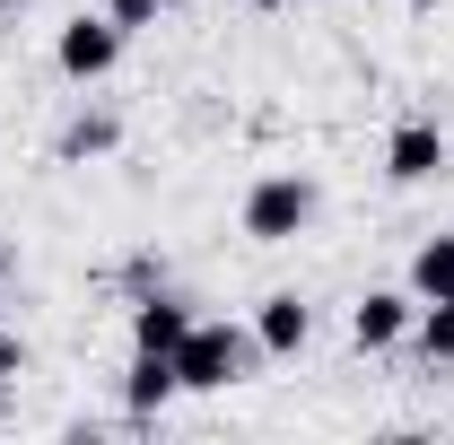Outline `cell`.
Returning <instances> with one entry per match:
<instances>
[{
	"instance_id": "1",
	"label": "cell",
	"mask_w": 454,
	"mask_h": 445,
	"mask_svg": "<svg viewBox=\"0 0 454 445\" xmlns=\"http://www.w3.org/2000/svg\"><path fill=\"white\" fill-rule=\"evenodd\" d=\"M254 358H262V340L236 332V324H192V332L175 340V376H184V393H227L254 376Z\"/></svg>"
},
{
	"instance_id": "2",
	"label": "cell",
	"mask_w": 454,
	"mask_h": 445,
	"mask_svg": "<svg viewBox=\"0 0 454 445\" xmlns=\"http://www.w3.org/2000/svg\"><path fill=\"white\" fill-rule=\"evenodd\" d=\"M315 210H324L315 175L280 167V175H262V183L245 192V236H254V245H288V236H306V227H315Z\"/></svg>"
},
{
	"instance_id": "3",
	"label": "cell",
	"mask_w": 454,
	"mask_h": 445,
	"mask_svg": "<svg viewBox=\"0 0 454 445\" xmlns=\"http://www.w3.org/2000/svg\"><path fill=\"white\" fill-rule=\"evenodd\" d=\"M53 61H61V79L97 88L114 61H122V27H114V18H70V27L53 35Z\"/></svg>"
},
{
	"instance_id": "4",
	"label": "cell",
	"mask_w": 454,
	"mask_h": 445,
	"mask_svg": "<svg viewBox=\"0 0 454 445\" xmlns=\"http://www.w3.org/2000/svg\"><path fill=\"white\" fill-rule=\"evenodd\" d=\"M411 315H419L411 288H367V297L349 306V340H358V349H402V340H411Z\"/></svg>"
},
{
	"instance_id": "5",
	"label": "cell",
	"mask_w": 454,
	"mask_h": 445,
	"mask_svg": "<svg viewBox=\"0 0 454 445\" xmlns=\"http://www.w3.org/2000/svg\"><path fill=\"white\" fill-rule=\"evenodd\" d=\"M254 340H262V358H297V349L315 340V306H306L297 288H271V297L254 306Z\"/></svg>"
},
{
	"instance_id": "6",
	"label": "cell",
	"mask_w": 454,
	"mask_h": 445,
	"mask_svg": "<svg viewBox=\"0 0 454 445\" xmlns=\"http://www.w3.org/2000/svg\"><path fill=\"white\" fill-rule=\"evenodd\" d=\"M175 393H184V376H175L167 349H131V367H122V410L149 419V410H167Z\"/></svg>"
},
{
	"instance_id": "7",
	"label": "cell",
	"mask_w": 454,
	"mask_h": 445,
	"mask_svg": "<svg viewBox=\"0 0 454 445\" xmlns=\"http://www.w3.org/2000/svg\"><path fill=\"white\" fill-rule=\"evenodd\" d=\"M437 167H446V131H437V122H394L385 175H394V183H428Z\"/></svg>"
},
{
	"instance_id": "8",
	"label": "cell",
	"mask_w": 454,
	"mask_h": 445,
	"mask_svg": "<svg viewBox=\"0 0 454 445\" xmlns=\"http://www.w3.org/2000/svg\"><path fill=\"white\" fill-rule=\"evenodd\" d=\"M184 332H192V306H184V297H167V288L131 297V349H167V358H175Z\"/></svg>"
},
{
	"instance_id": "9",
	"label": "cell",
	"mask_w": 454,
	"mask_h": 445,
	"mask_svg": "<svg viewBox=\"0 0 454 445\" xmlns=\"http://www.w3.org/2000/svg\"><path fill=\"white\" fill-rule=\"evenodd\" d=\"M411 297L428 306V297H454V236H428L419 254H411Z\"/></svg>"
},
{
	"instance_id": "10",
	"label": "cell",
	"mask_w": 454,
	"mask_h": 445,
	"mask_svg": "<svg viewBox=\"0 0 454 445\" xmlns=\"http://www.w3.org/2000/svg\"><path fill=\"white\" fill-rule=\"evenodd\" d=\"M411 340H419L428 367H454V297H428V306L411 315Z\"/></svg>"
},
{
	"instance_id": "11",
	"label": "cell",
	"mask_w": 454,
	"mask_h": 445,
	"mask_svg": "<svg viewBox=\"0 0 454 445\" xmlns=\"http://www.w3.org/2000/svg\"><path fill=\"white\" fill-rule=\"evenodd\" d=\"M106 149H122V122H114V113H70V131H61V158L79 167V158H106Z\"/></svg>"
},
{
	"instance_id": "12",
	"label": "cell",
	"mask_w": 454,
	"mask_h": 445,
	"mask_svg": "<svg viewBox=\"0 0 454 445\" xmlns=\"http://www.w3.org/2000/svg\"><path fill=\"white\" fill-rule=\"evenodd\" d=\"M158 9H175V0H106V18L122 27V35H140V27H158Z\"/></svg>"
},
{
	"instance_id": "13",
	"label": "cell",
	"mask_w": 454,
	"mask_h": 445,
	"mask_svg": "<svg viewBox=\"0 0 454 445\" xmlns=\"http://www.w3.org/2000/svg\"><path fill=\"white\" fill-rule=\"evenodd\" d=\"M122 279L149 297V288H167V262H158V254H131V262H122Z\"/></svg>"
},
{
	"instance_id": "14",
	"label": "cell",
	"mask_w": 454,
	"mask_h": 445,
	"mask_svg": "<svg viewBox=\"0 0 454 445\" xmlns=\"http://www.w3.org/2000/svg\"><path fill=\"white\" fill-rule=\"evenodd\" d=\"M9 376H27V340L18 332H0V385H9Z\"/></svg>"
},
{
	"instance_id": "15",
	"label": "cell",
	"mask_w": 454,
	"mask_h": 445,
	"mask_svg": "<svg viewBox=\"0 0 454 445\" xmlns=\"http://www.w3.org/2000/svg\"><path fill=\"white\" fill-rule=\"evenodd\" d=\"M9 279H18V245L0 236V288H9Z\"/></svg>"
},
{
	"instance_id": "16",
	"label": "cell",
	"mask_w": 454,
	"mask_h": 445,
	"mask_svg": "<svg viewBox=\"0 0 454 445\" xmlns=\"http://www.w3.org/2000/svg\"><path fill=\"white\" fill-rule=\"evenodd\" d=\"M245 9H288V0H245Z\"/></svg>"
},
{
	"instance_id": "17",
	"label": "cell",
	"mask_w": 454,
	"mask_h": 445,
	"mask_svg": "<svg viewBox=\"0 0 454 445\" xmlns=\"http://www.w3.org/2000/svg\"><path fill=\"white\" fill-rule=\"evenodd\" d=\"M0 9H18V0H0Z\"/></svg>"
}]
</instances>
